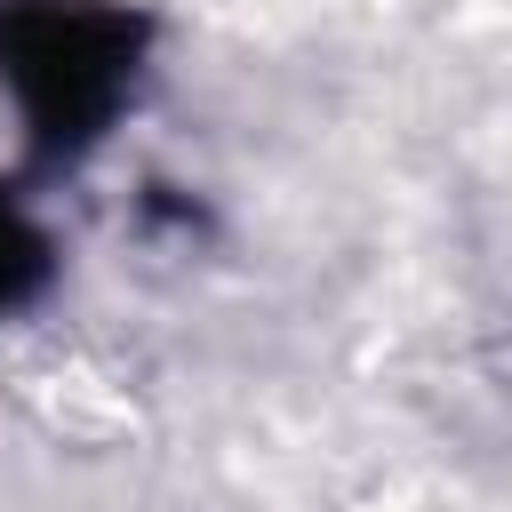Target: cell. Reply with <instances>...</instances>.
Here are the masks:
<instances>
[{"label": "cell", "mask_w": 512, "mask_h": 512, "mask_svg": "<svg viewBox=\"0 0 512 512\" xmlns=\"http://www.w3.org/2000/svg\"><path fill=\"white\" fill-rule=\"evenodd\" d=\"M136 24L96 0H0V80L24 96L40 152H64L104 128L128 88Z\"/></svg>", "instance_id": "6da1fadb"}, {"label": "cell", "mask_w": 512, "mask_h": 512, "mask_svg": "<svg viewBox=\"0 0 512 512\" xmlns=\"http://www.w3.org/2000/svg\"><path fill=\"white\" fill-rule=\"evenodd\" d=\"M40 280H48V240L16 216V200H0V312L24 304Z\"/></svg>", "instance_id": "7a4b0ae2"}]
</instances>
